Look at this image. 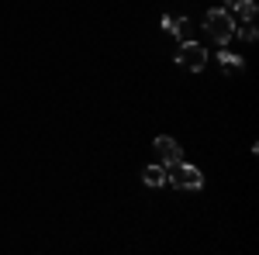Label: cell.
I'll use <instances>...</instances> for the list:
<instances>
[{
  "mask_svg": "<svg viewBox=\"0 0 259 255\" xmlns=\"http://www.w3.org/2000/svg\"><path fill=\"white\" fill-rule=\"evenodd\" d=\"M162 169H166V183L177 186V190H200V186H204L200 169L187 166L183 159H180V162H169V166H162Z\"/></svg>",
  "mask_w": 259,
  "mask_h": 255,
  "instance_id": "2",
  "label": "cell"
},
{
  "mask_svg": "<svg viewBox=\"0 0 259 255\" xmlns=\"http://www.w3.org/2000/svg\"><path fill=\"white\" fill-rule=\"evenodd\" d=\"M142 179H145L149 186H162V183H166V169H162V166H145V169H142Z\"/></svg>",
  "mask_w": 259,
  "mask_h": 255,
  "instance_id": "5",
  "label": "cell"
},
{
  "mask_svg": "<svg viewBox=\"0 0 259 255\" xmlns=\"http://www.w3.org/2000/svg\"><path fill=\"white\" fill-rule=\"evenodd\" d=\"M177 66H183L187 73H200V69L207 66V48H204L200 41L187 38L183 45H180V52H177Z\"/></svg>",
  "mask_w": 259,
  "mask_h": 255,
  "instance_id": "3",
  "label": "cell"
},
{
  "mask_svg": "<svg viewBox=\"0 0 259 255\" xmlns=\"http://www.w3.org/2000/svg\"><path fill=\"white\" fill-rule=\"evenodd\" d=\"M204 31L211 35V41H218V45H228V41L235 38V18L228 14V11H207V18H204Z\"/></svg>",
  "mask_w": 259,
  "mask_h": 255,
  "instance_id": "1",
  "label": "cell"
},
{
  "mask_svg": "<svg viewBox=\"0 0 259 255\" xmlns=\"http://www.w3.org/2000/svg\"><path fill=\"white\" fill-rule=\"evenodd\" d=\"M239 18L242 21H256V0H239Z\"/></svg>",
  "mask_w": 259,
  "mask_h": 255,
  "instance_id": "8",
  "label": "cell"
},
{
  "mask_svg": "<svg viewBox=\"0 0 259 255\" xmlns=\"http://www.w3.org/2000/svg\"><path fill=\"white\" fill-rule=\"evenodd\" d=\"M152 148H156V159H159L162 166H169V162H180V159H183V152H180V145H177V141H173L169 135H159Z\"/></svg>",
  "mask_w": 259,
  "mask_h": 255,
  "instance_id": "4",
  "label": "cell"
},
{
  "mask_svg": "<svg viewBox=\"0 0 259 255\" xmlns=\"http://www.w3.org/2000/svg\"><path fill=\"white\" fill-rule=\"evenodd\" d=\"M242 38H245V41H256V24H252V21L242 28Z\"/></svg>",
  "mask_w": 259,
  "mask_h": 255,
  "instance_id": "9",
  "label": "cell"
},
{
  "mask_svg": "<svg viewBox=\"0 0 259 255\" xmlns=\"http://www.w3.org/2000/svg\"><path fill=\"white\" fill-rule=\"evenodd\" d=\"M173 35H177L180 41H187V38H190V35H194V24H190V21H187V18L173 21Z\"/></svg>",
  "mask_w": 259,
  "mask_h": 255,
  "instance_id": "7",
  "label": "cell"
},
{
  "mask_svg": "<svg viewBox=\"0 0 259 255\" xmlns=\"http://www.w3.org/2000/svg\"><path fill=\"white\" fill-rule=\"evenodd\" d=\"M218 62H221V69H225V73H242V66H245V62H242L239 56H232V52H221Z\"/></svg>",
  "mask_w": 259,
  "mask_h": 255,
  "instance_id": "6",
  "label": "cell"
}]
</instances>
